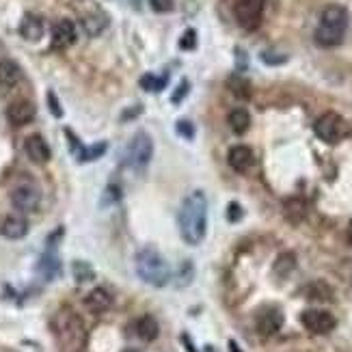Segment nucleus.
I'll return each instance as SVG.
<instances>
[{"label": "nucleus", "instance_id": "nucleus-1", "mask_svg": "<svg viewBox=\"0 0 352 352\" xmlns=\"http://www.w3.org/2000/svg\"><path fill=\"white\" fill-rule=\"evenodd\" d=\"M179 236L182 240L197 247L206 240L208 234V197L204 190H192L182 201L179 214H177Z\"/></svg>", "mask_w": 352, "mask_h": 352}, {"label": "nucleus", "instance_id": "nucleus-2", "mask_svg": "<svg viewBox=\"0 0 352 352\" xmlns=\"http://www.w3.org/2000/svg\"><path fill=\"white\" fill-rule=\"evenodd\" d=\"M348 30V11L342 5H329L322 15H320V24L314 33V39L320 48H335L346 37Z\"/></svg>", "mask_w": 352, "mask_h": 352}, {"label": "nucleus", "instance_id": "nucleus-3", "mask_svg": "<svg viewBox=\"0 0 352 352\" xmlns=\"http://www.w3.org/2000/svg\"><path fill=\"white\" fill-rule=\"evenodd\" d=\"M136 274L154 287H164L171 281V268L156 249H141L136 253Z\"/></svg>", "mask_w": 352, "mask_h": 352}, {"label": "nucleus", "instance_id": "nucleus-4", "mask_svg": "<svg viewBox=\"0 0 352 352\" xmlns=\"http://www.w3.org/2000/svg\"><path fill=\"white\" fill-rule=\"evenodd\" d=\"M54 338L63 352H76L85 344V327L72 309H60L54 316Z\"/></svg>", "mask_w": 352, "mask_h": 352}, {"label": "nucleus", "instance_id": "nucleus-5", "mask_svg": "<svg viewBox=\"0 0 352 352\" xmlns=\"http://www.w3.org/2000/svg\"><path fill=\"white\" fill-rule=\"evenodd\" d=\"M154 156V143L147 132H136L134 139L126 147V164L132 169H145Z\"/></svg>", "mask_w": 352, "mask_h": 352}, {"label": "nucleus", "instance_id": "nucleus-6", "mask_svg": "<svg viewBox=\"0 0 352 352\" xmlns=\"http://www.w3.org/2000/svg\"><path fill=\"white\" fill-rule=\"evenodd\" d=\"M266 0H236L234 15L240 28L244 30H255L262 22Z\"/></svg>", "mask_w": 352, "mask_h": 352}, {"label": "nucleus", "instance_id": "nucleus-7", "mask_svg": "<svg viewBox=\"0 0 352 352\" xmlns=\"http://www.w3.org/2000/svg\"><path fill=\"white\" fill-rule=\"evenodd\" d=\"M314 132H316V136L320 141L331 143V145L338 143L344 136V119L340 115H335V113H327V115H322L316 121Z\"/></svg>", "mask_w": 352, "mask_h": 352}, {"label": "nucleus", "instance_id": "nucleus-8", "mask_svg": "<svg viewBox=\"0 0 352 352\" xmlns=\"http://www.w3.org/2000/svg\"><path fill=\"white\" fill-rule=\"evenodd\" d=\"M39 204H41V195L33 184H20V186H15L11 190V206L18 212L24 214L37 212Z\"/></svg>", "mask_w": 352, "mask_h": 352}, {"label": "nucleus", "instance_id": "nucleus-9", "mask_svg": "<svg viewBox=\"0 0 352 352\" xmlns=\"http://www.w3.org/2000/svg\"><path fill=\"white\" fill-rule=\"evenodd\" d=\"M300 322H302L305 329H307L309 333H314V335H327V333H331L335 327H338V320H335V316L329 314V311H322V309L302 311Z\"/></svg>", "mask_w": 352, "mask_h": 352}, {"label": "nucleus", "instance_id": "nucleus-10", "mask_svg": "<svg viewBox=\"0 0 352 352\" xmlns=\"http://www.w3.org/2000/svg\"><path fill=\"white\" fill-rule=\"evenodd\" d=\"M35 115H37L35 104L28 102V100H15L9 104V109H7V119H9V124L15 128H22V126L30 124V121L35 119Z\"/></svg>", "mask_w": 352, "mask_h": 352}, {"label": "nucleus", "instance_id": "nucleus-11", "mask_svg": "<svg viewBox=\"0 0 352 352\" xmlns=\"http://www.w3.org/2000/svg\"><path fill=\"white\" fill-rule=\"evenodd\" d=\"M24 151L28 160H33L35 164H45L50 160V147L41 134H30L24 141Z\"/></svg>", "mask_w": 352, "mask_h": 352}, {"label": "nucleus", "instance_id": "nucleus-12", "mask_svg": "<svg viewBox=\"0 0 352 352\" xmlns=\"http://www.w3.org/2000/svg\"><path fill=\"white\" fill-rule=\"evenodd\" d=\"M227 162L229 166H232L234 171L238 173H244V171H249L253 162H255V156H253V149L247 147V145H236L229 149V154H227Z\"/></svg>", "mask_w": 352, "mask_h": 352}, {"label": "nucleus", "instance_id": "nucleus-13", "mask_svg": "<svg viewBox=\"0 0 352 352\" xmlns=\"http://www.w3.org/2000/svg\"><path fill=\"white\" fill-rule=\"evenodd\" d=\"M76 41V26L72 20H58L52 28V45L58 50L69 48Z\"/></svg>", "mask_w": 352, "mask_h": 352}, {"label": "nucleus", "instance_id": "nucleus-14", "mask_svg": "<svg viewBox=\"0 0 352 352\" xmlns=\"http://www.w3.org/2000/svg\"><path fill=\"white\" fill-rule=\"evenodd\" d=\"M85 305H87V309L91 314H104V311H109L111 309V305H113V296L106 292L104 287H96V289H91V292L87 294L85 298Z\"/></svg>", "mask_w": 352, "mask_h": 352}, {"label": "nucleus", "instance_id": "nucleus-15", "mask_svg": "<svg viewBox=\"0 0 352 352\" xmlns=\"http://www.w3.org/2000/svg\"><path fill=\"white\" fill-rule=\"evenodd\" d=\"M132 331H134V335L139 340H143V342H154L158 338V333H160V327L156 322V318L141 316L139 320H134Z\"/></svg>", "mask_w": 352, "mask_h": 352}, {"label": "nucleus", "instance_id": "nucleus-16", "mask_svg": "<svg viewBox=\"0 0 352 352\" xmlns=\"http://www.w3.org/2000/svg\"><path fill=\"white\" fill-rule=\"evenodd\" d=\"M283 327V314L279 309H266L262 316L257 318V331L262 333V335H274L279 329Z\"/></svg>", "mask_w": 352, "mask_h": 352}, {"label": "nucleus", "instance_id": "nucleus-17", "mask_svg": "<svg viewBox=\"0 0 352 352\" xmlns=\"http://www.w3.org/2000/svg\"><path fill=\"white\" fill-rule=\"evenodd\" d=\"M22 80V67L11 58L0 60V87L11 89Z\"/></svg>", "mask_w": 352, "mask_h": 352}, {"label": "nucleus", "instance_id": "nucleus-18", "mask_svg": "<svg viewBox=\"0 0 352 352\" xmlns=\"http://www.w3.org/2000/svg\"><path fill=\"white\" fill-rule=\"evenodd\" d=\"M0 234L9 240H20L28 234V223L22 217H7L0 225Z\"/></svg>", "mask_w": 352, "mask_h": 352}, {"label": "nucleus", "instance_id": "nucleus-19", "mask_svg": "<svg viewBox=\"0 0 352 352\" xmlns=\"http://www.w3.org/2000/svg\"><path fill=\"white\" fill-rule=\"evenodd\" d=\"M20 35L28 41H39L43 37V22L37 15L28 13L20 24Z\"/></svg>", "mask_w": 352, "mask_h": 352}, {"label": "nucleus", "instance_id": "nucleus-20", "mask_svg": "<svg viewBox=\"0 0 352 352\" xmlns=\"http://www.w3.org/2000/svg\"><path fill=\"white\" fill-rule=\"evenodd\" d=\"M227 124L236 134H244L251 128V115L247 109H234L232 113L227 115Z\"/></svg>", "mask_w": 352, "mask_h": 352}, {"label": "nucleus", "instance_id": "nucleus-21", "mask_svg": "<svg viewBox=\"0 0 352 352\" xmlns=\"http://www.w3.org/2000/svg\"><path fill=\"white\" fill-rule=\"evenodd\" d=\"M296 268V257L292 255V253H283V255H279L277 257V262H274V274L277 277H287L289 272H292Z\"/></svg>", "mask_w": 352, "mask_h": 352}, {"label": "nucleus", "instance_id": "nucleus-22", "mask_svg": "<svg viewBox=\"0 0 352 352\" xmlns=\"http://www.w3.org/2000/svg\"><path fill=\"white\" fill-rule=\"evenodd\" d=\"M58 270H60L58 259L52 253H45L41 257V262H39V272L43 274L45 279H52V277H56V274H58Z\"/></svg>", "mask_w": 352, "mask_h": 352}, {"label": "nucleus", "instance_id": "nucleus-23", "mask_svg": "<svg viewBox=\"0 0 352 352\" xmlns=\"http://www.w3.org/2000/svg\"><path fill=\"white\" fill-rule=\"evenodd\" d=\"M72 272H74V279L78 281V283H87V281H91V279L96 277L94 268H91L87 262H74Z\"/></svg>", "mask_w": 352, "mask_h": 352}, {"label": "nucleus", "instance_id": "nucleus-24", "mask_svg": "<svg viewBox=\"0 0 352 352\" xmlns=\"http://www.w3.org/2000/svg\"><path fill=\"white\" fill-rule=\"evenodd\" d=\"M166 80H169V78H164V76H162V78H156L154 74H147V76H143V78H141V87L151 91V94H158V91L164 89Z\"/></svg>", "mask_w": 352, "mask_h": 352}, {"label": "nucleus", "instance_id": "nucleus-25", "mask_svg": "<svg viewBox=\"0 0 352 352\" xmlns=\"http://www.w3.org/2000/svg\"><path fill=\"white\" fill-rule=\"evenodd\" d=\"M149 5L156 13H166L173 9V0H149Z\"/></svg>", "mask_w": 352, "mask_h": 352}, {"label": "nucleus", "instance_id": "nucleus-26", "mask_svg": "<svg viewBox=\"0 0 352 352\" xmlns=\"http://www.w3.org/2000/svg\"><path fill=\"white\" fill-rule=\"evenodd\" d=\"M195 37H197L195 30H186V35L182 37V43L179 45H182L184 50H192L195 48Z\"/></svg>", "mask_w": 352, "mask_h": 352}, {"label": "nucleus", "instance_id": "nucleus-27", "mask_svg": "<svg viewBox=\"0 0 352 352\" xmlns=\"http://www.w3.org/2000/svg\"><path fill=\"white\" fill-rule=\"evenodd\" d=\"M177 132L182 134V136H186V139H192V124L190 121H177Z\"/></svg>", "mask_w": 352, "mask_h": 352}, {"label": "nucleus", "instance_id": "nucleus-28", "mask_svg": "<svg viewBox=\"0 0 352 352\" xmlns=\"http://www.w3.org/2000/svg\"><path fill=\"white\" fill-rule=\"evenodd\" d=\"M48 100H50V106H52V115H54V117H60V115H63V111L58 109V102L54 100V96H52V94L48 96Z\"/></svg>", "mask_w": 352, "mask_h": 352}, {"label": "nucleus", "instance_id": "nucleus-29", "mask_svg": "<svg viewBox=\"0 0 352 352\" xmlns=\"http://www.w3.org/2000/svg\"><path fill=\"white\" fill-rule=\"evenodd\" d=\"M186 89H188V82H182V85H179V89H177L179 94H177L175 98H173V102H179V98H182V96H186V94H188Z\"/></svg>", "mask_w": 352, "mask_h": 352}, {"label": "nucleus", "instance_id": "nucleus-30", "mask_svg": "<svg viewBox=\"0 0 352 352\" xmlns=\"http://www.w3.org/2000/svg\"><path fill=\"white\" fill-rule=\"evenodd\" d=\"M128 352H134V350H128Z\"/></svg>", "mask_w": 352, "mask_h": 352}]
</instances>
